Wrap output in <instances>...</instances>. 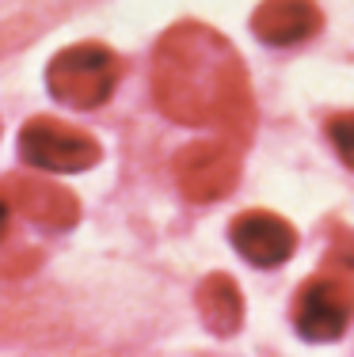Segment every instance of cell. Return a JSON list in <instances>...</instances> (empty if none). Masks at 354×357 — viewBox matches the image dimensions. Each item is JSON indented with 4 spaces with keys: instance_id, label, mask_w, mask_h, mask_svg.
<instances>
[{
    "instance_id": "cell-2",
    "label": "cell",
    "mask_w": 354,
    "mask_h": 357,
    "mask_svg": "<svg viewBox=\"0 0 354 357\" xmlns=\"http://www.w3.org/2000/svg\"><path fill=\"white\" fill-rule=\"evenodd\" d=\"M118 73H122V61L107 46H99V42H77V46H65L46 65V88L65 107L96 110L118 88Z\"/></svg>"
},
{
    "instance_id": "cell-4",
    "label": "cell",
    "mask_w": 354,
    "mask_h": 357,
    "mask_svg": "<svg viewBox=\"0 0 354 357\" xmlns=\"http://www.w3.org/2000/svg\"><path fill=\"white\" fill-rule=\"evenodd\" d=\"M20 156L42 172L73 175L96 167L103 149L88 130H77V126L57 122V118H31L20 130Z\"/></svg>"
},
{
    "instance_id": "cell-10",
    "label": "cell",
    "mask_w": 354,
    "mask_h": 357,
    "mask_svg": "<svg viewBox=\"0 0 354 357\" xmlns=\"http://www.w3.org/2000/svg\"><path fill=\"white\" fill-rule=\"evenodd\" d=\"M327 141L339 152V160L354 172V110H343V114L327 118Z\"/></svg>"
},
{
    "instance_id": "cell-9",
    "label": "cell",
    "mask_w": 354,
    "mask_h": 357,
    "mask_svg": "<svg viewBox=\"0 0 354 357\" xmlns=\"http://www.w3.org/2000/svg\"><path fill=\"white\" fill-rule=\"evenodd\" d=\"M195 304H198V316L206 323L209 335L233 338L236 331L244 327V293H240V285H236V278H229V274L202 278Z\"/></svg>"
},
{
    "instance_id": "cell-7",
    "label": "cell",
    "mask_w": 354,
    "mask_h": 357,
    "mask_svg": "<svg viewBox=\"0 0 354 357\" xmlns=\"http://www.w3.org/2000/svg\"><path fill=\"white\" fill-rule=\"evenodd\" d=\"M8 206L20 217L35 220L42 228H54V232H65L80 220V202L73 198L65 186L46 183V178H31V175H15L0 183Z\"/></svg>"
},
{
    "instance_id": "cell-11",
    "label": "cell",
    "mask_w": 354,
    "mask_h": 357,
    "mask_svg": "<svg viewBox=\"0 0 354 357\" xmlns=\"http://www.w3.org/2000/svg\"><path fill=\"white\" fill-rule=\"evenodd\" d=\"M327 262L335 266H351L354 270V228L335 225L332 228V248H327Z\"/></svg>"
},
{
    "instance_id": "cell-1",
    "label": "cell",
    "mask_w": 354,
    "mask_h": 357,
    "mask_svg": "<svg viewBox=\"0 0 354 357\" xmlns=\"http://www.w3.org/2000/svg\"><path fill=\"white\" fill-rule=\"evenodd\" d=\"M153 99L172 122L248 137L251 84L233 42L206 23H175L153 54Z\"/></svg>"
},
{
    "instance_id": "cell-3",
    "label": "cell",
    "mask_w": 354,
    "mask_h": 357,
    "mask_svg": "<svg viewBox=\"0 0 354 357\" xmlns=\"http://www.w3.org/2000/svg\"><path fill=\"white\" fill-rule=\"evenodd\" d=\"M354 319V270L335 266L305 278L293 301V327L305 342H335Z\"/></svg>"
},
{
    "instance_id": "cell-5",
    "label": "cell",
    "mask_w": 354,
    "mask_h": 357,
    "mask_svg": "<svg viewBox=\"0 0 354 357\" xmlns=\"http://www.w3.org/2000/svg\"><path fill=\"white\" fill-rule=\"evenodd\" d=\"M175 186L191 202H221L240 183V149L233 141H195L172 164Z\"/></svg>"
},
{
    "instance_id": "cell-6",
    "label": "cell",
    "mask_w": 354,
    "mask_h": 357,
    "mask_svg": "<svg viewBox=\"0 0 354 357\" xmlns=\"http://www.w3.org/2000/svg\"><path fill=\"white\" fill-rule=\"evenodd\" d=\"M229 240H233L236 255L259 270L282 266L293 255V248H297L293 225L286 217L271 213V209H248V213H240L229 225Z\"/></svg>"
},
{
    "instance_id": "cell-12",
    "label": "cell",
    "mask_w": 354,
    "mask_h": 357,
    "mask_svg": "<svg viewBox=\"0 0 354 357\" xmlns=\"http://www.w3.org/2000/svg\"><path fill=\"white\" fill-rule=\"evenodd\" d=\"M8 232V198H4V190H0V236Z\"/></svg>"
},
{
    "instance_id": "cell-8",
    "label": "cell",
    "mask_w": 354,
    "mask_h": 357,
    "mask_svg": "<svg viewBox=\"0 0 354 357\" xmlns=\"http://www.w3.org/2000/svg\"><path fill=\"white\" fill-rule=\"evenodd\" d=\"M324 27V12L316 0H263L251 15V31L267 46H301Z\"/></svg>"
}]
</instances>
